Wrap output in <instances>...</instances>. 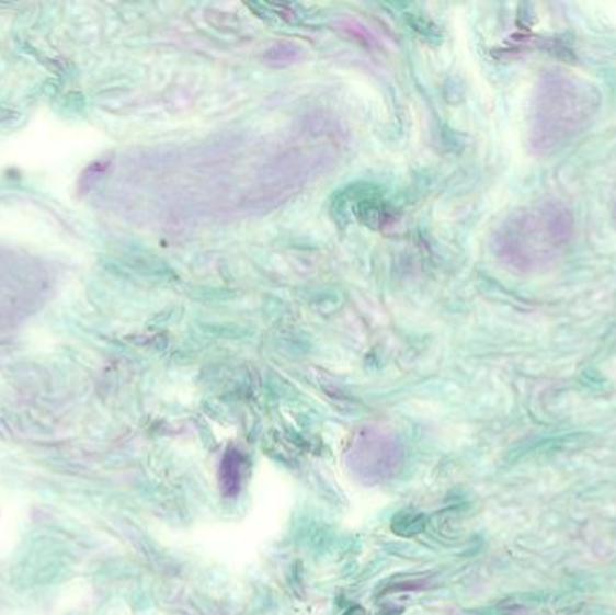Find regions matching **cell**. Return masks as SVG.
<instances>
[{
    "label": "cell",
    "mask_w": 616,
    "mask_h": 615,
    "mask_svg": "<svg viewBox=\"0 0 616 615\" xmlns=\"http://www.w3.org/2000/svg\"><path fill=\"white\" fill-rule=\"evenodd\" d=\"M613 217H615V224H616V203H615V209H613Z\"/></svg>",
    "instance_id": "cell-8"
},
{
    "label": "cell",
    "mask_w": 616,
    "mask_h": 615,
    "mask_svg": "<svg viewBox=\"0 0 616 615\" xmlns=\"http://www.w3.org/2000/svg\"><path fill=\"white\" fill-rule=\"evenodd\" d=\"M240 474H242V457L237 449H229L224 457L223 466H220V480L226 494L238 493L240 486Z\"/></svg>",
    "instance_id": "cell-5"
},
{
    "label": "cell",
    "mask_w": 616,
    "mask_h": 615,
    "mask_svg": "<svg viewBox=\"0 0 616 615\" xmlns=\"http://www.w3.org/2000/svg\"><path fill=\"white\" fill-rule=\"evenodd\" d=\"M601 107L602 94L593 83L571 72H545L532 103V150L540 158L559 152L586 133Z\"/></svg>",
    "instance_id": "cell-1"
},
{
    "label": "cell",
    "mask_w": 616,
    "mask_h": 615,
    "mask_svg": "<svg viewBox=\"0 0 616 615\" xmlns=\"http://www.w3.org/2000/svg\"><path fill=\"white\" fill-rule=\"evenodd\" d=\"M391 525H393V533L408 538V536H414L424 531L425 519L422 514L400 513L397 514V519H393Z\"/></svg>",
    "instance_id": "cell-6"
},
{
    "label": "cell",
    "mask_w": 616,
    "mask_h": 615,
    "mask_svg": "<svg viewBox=\"0 0 616 615\" xmlns=\"http://www.w3.org/2000/svg\"><path fill=\"white\" fill-rule=\"evenodd\" d=\"M27 503L11 494L10 499L2 500L0 505V561L10 558L15 553L16 545L21 542L22 534L26 531Z\"/></svg>",
    "instance_id": "cell-3"
},
{
    "label": "cell",
    "mask_w": 616,
    "mask_h": 615,
    "mask_svg": "<svg viewBox=\"0 0 616 615\" xmlns=\"http://www.w3.org/2000/svg\"><path fill=\"white\" fill-rule=\"evenodd\" d=\"M4 615H38V614H31V612H22V614H19V612H13V614H4Z\"/></svg>",
    "instance_id": "cell-7"
},
{
    "label": "cell",
    "mask_w": 616,
    "mask_h": 615,
    "mask_svg": "<svg viewBox=\"0 0 616 615\" xmlns=\"http://www.w3.org/2000/svg\"><path fill=\"white\" fill-rule=\"evenodd\" d=\"M575 235L571 209L557 198H539L512 215L500 231L501 259L521 273H543L564 257Z\"/></svg>",
    "instance_id": "cell-2"
},
{
    "label": "cell",
    "mask_w": 616,
    "mask_h": 615,
    "mask_svg": "<svg viewBox=\"0 0 616 615\" xmlns=\"http://www.w3.org/2000/svg\"><path fill=\"white\" fill-rule=\"evenodd\" d=\"M89 595V585L83 580H72L61 585L55 600L53 615H69L77 612Z\"/></svg>",
    "instance_id": "cell-4"
}]
</instances>
